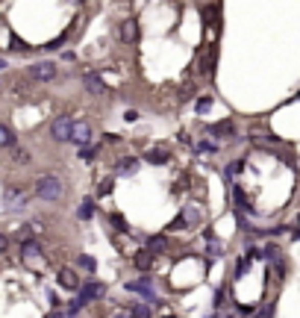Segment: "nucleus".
<instances>
[{
    "mask_svg": "<svg viewBox=\"0 0 300 318\" xmlns=\"http://www.w3.org/2000/svg\"><path fill=\"white\" fill-rule=\"evenodd\" d=\"M209 106H212V97H209V94H203V97H197V112H200V115H203V112L209 109Z\"/></svg>",
    "mask_w": 300,
    "mask_h": 318,
    "instance_id": "nucleus-17",
    "label": "nucleus"
},
{
    "mask_svg": "<svg viewBox=\"0 0 300 318\" xmlns=\"http://www.w3.org/2000/svg\"><path fill=\"white\" fill-rule=\"evenodd\" d=\"M159 250H165V239H162V236L150 239V253H159Z\"/></svg>",
    "mask_w": 300,
    "mask_h": 318,
    "instance_id": "nucleus-18",
    "label": "nucleus"
},
{
    "mask_svg": "<svg viewBox=\"0 0 300 318\" xmlns=\"http://www.w3.org/2000/svg\"><path fill=\"white\" fill-rule=\"evenodd\" d=\"M127 289H130V292L144 294L147 301H153V292H150V283H147V280H132V283H127Z\"/></svg>",
    "mask_w": 300,
    "mask_h": 318,
    "instance_id": "nucleus-10",
    "label": "nucleus"
},
{
    "mask_svg": "<svg viewBox=\"0 0 300 318\" xmlns=\"http://www.w3.org/2000/svg\"><path fill=\"white\" fill-rule=\"evenodd\" d=\"M71 130H74V121L68 115H62V118H56V121H53L50 136H53L56 141H68V139H71Z\"/></svg>",
    "mask_w": 300,
    "mask_h": 318,
    "instance_id": "nucleus-2",
    "label": "nucleus"
},
{
    "mask_svg": "<svg viewBox=\"0 0 300 318\" xmlns=\"http://www.w3.org/2000/svg\"><path fill=\"white\" fill-rule=\"evenodd\" d=\"M48 318H62V315H59V312H53V315H48Z\"/></svg>",
    "mask_w": 300,
    "mask_h": 318,
    "instance_id": "nucleus-26",
    "label": "nucleus"
},
{
    "mask_svg": "<svg viewBox=\"0 0 300 318\" xmlns=\"http://www.w3.org/2000/svg\"><path fill=\"white\" fill-rule=\"evenodd\" d=\"M103 292H106V289H103L100 283H88V286H83V289H80V298L88 304V301H95V298H103Z\"/></svg>",
    "mask_w": 300,
    "mask_h": 318,
    "instance_id": "nucleus-6",
    "label": "nucleus"
},
{
    "mask_svg": "<svg viewBox=\"0 0 300 318\" xmlns=\"http://www.w3.org/2000/svg\"><path fill=\"white\" fill-rule=\"evenodd\" d=\"M59 286H65V289H80V277H77L71 268H62L59 271Z\"/></svg>",
    "mask_w": 300,
    "mask_h": 318,
    "instance_id": "nucleus-9",
    "label": "nucleus"
},
{
    "mask_svg": "<svg viewBox=\"0 0 300 318\" xmlns=\"http://www.w3.org/2000/svg\"><path fill=\"white\" fill-rule=\"evenodd\" d=\"M182 221H189V224H197V221H200V212L194 209V206H186V212H182Z\"/></svg>",
    "mask_w": 300,
    "mask_h": 318,
    "instance_id": "nucleus-15",
    "label": "nucleus"
},
{
    "mask_svg": "<svg viewBox=\"0 0 300 318\" xmlns=\"http://www.w3.org/2000/svg\"><path fill=\"white\" fill-rule=\"evenodd\" d=\"M80 265H83L85 271H95V259H91V257H80Z\"/></svg>",
    "mask_w": 300,
    "mask_h": 318,
    "instance_id": "nucleus-21",
    "label": "nucleus"
},
{
    "mask_svg": "<svg viewBox=\"0 0 300 318\" xmlns=\"http://www.w3.org/2000/svg\"><path fill=\"white\" fill-rule=\"evenodd\" d=\"M36 195L41 200H59L62 198V180L53 174H44L36 180Z\"/></svg>",
    "mask_w": 300,
    "mask_h": 318,
    "instance_id": "nucleus-1",
    "label": "nucleus"
},
{
    "mask_svg": "<svg viewBox=\"0 0 300 318\" xmlns=\"http://www.w3.org/2000/svg\"><path fill=\"white\" fill-rule=\"evenodd\" d=\"M135 35H139V24L132 21V18L121 24V38H124L127 45H132V41H135Z\"/></svg>",
    "mask_w": 300,
    "mask_h": 318,
    "instance_id": "nucleus-7",
    "label": "nucleus"
},
{
    "mask_svg": "<svg viewBox=\"0 0 300 318\" xmlns=\"http://www.w3.org/2000/svg\"><path fill=\"white\" fill-rule=\"evenodd\" d=\"M88 139H91V127H88L85 121H80V124H74V130H71V141H74V144H80V147H85V144H88Z\"/></svg>",
    "mask_w": 300,
    "mask_h": 318,
    "instance_id": "nucleus-4",
    "label": "nucleus"
},
{
    "mask_svg": "<svg viewBox=\"0 0 300 318\" xmlns=\"http://www.w3.org/2000/svg\"><path fill=\"white\" fill-rule=\"evenodd\" d=\"M132 265H135V268H142V271H147L150 265H153V253H150V250L135 253V257H132Z\"/></svg>",
    "mask_w": 300,
    "mask_h": 318,
    "instance_id": "nucleus-11",
    "label": "nucleus"
},
{
    "mask_svg": "<svg viewBox=\"0 0 300 318\" xmlns=\"http://www.w3.org/2000/svg\"><path fill=\"white\" fill-rule=\"evenodd\" d=\"M112 224H118L121 230H127V221H124V218H121V215H112Z\"/></svg>",
    "mask_w": 300,
    "mask_h": 318,
    "instance_id": "nucleus-22",
    "label": "nucleus"
},
{
    "mask_svg": "<svg viewBox=\"0 0 300 318\" xmlns=\"http://www.w3.org/2000/svg\"><path fill=\"white\" fill-rule=\"evenodd\" d=\"M147 162H153V165L168 162V153H165V151H150V153H147Z\"/></svg>",
    "mask_w": 300,
    "mask_h": 318,
    "instance_id": "nucleus-13",
    "label": "nucleus"
},
{
    "mask_svg": "<svg viewBox=\"0 0 300 318\" xmlns=\"http://www.w3.org/2000/svg\"><path fill=\"white\" fill-rule=\"evenodd\" d=\"M0 68H6V62H3V59H0Z\"/></svg>",
    "mask_w": 300,
    "mask_h": 318,
    "instance_id": "nucleus-27",
    "label": "nucleus"
},
{
    "mask_svg": "<svg viewBox=\"0 0 300 318\" xmlns=\"http://www.w3.org/2000/svg\"><path fill=\"white\" fill-rule=\"evenodd\" d=\"M139 168V159H132V156H127V159H121L118 165H115V174H132Z\"/></svg>",
    "mask_w": 300,
    "mask_h": 318,
    "instance_id": "nucleus-12",
    "label": "nucleus"
},
{
    "mask_svg": "<svg viewBox=\"0 0 300 318\" xmlns=\"http://www.w3.org/2000/svg\"><path fill=\"white\" fill-rule=\"evenodd\" d=\"M36 257H38V245H36V242H27V245H24V259L33 262Z\"/></svg>",
    "mask_w": 300,
    "mask_h": 318,
    "instance_id": "nucleus-16",
    "label": "nucleus"
},
{
    "mask_svg": "<svg viewBox=\"0 0 300 318\" xmlns=\"http://www.w3.org/2000/svg\"><path fill=\"white\" fill-rule=\"evenodd\" d=\"M112 318H132V315H127V312H118V315H112Z\"/></svg>",
    "mask_w": 300,
    "mask_h": 318,
    "instance_id": "nucleus-25",
    "label": "nucleus"
},
{
    "mask_svg": "<svg viewBox=\"0 0 300 318\" xmlns=\"http://www.w3.org/2000/svg\"><path fill=\"white\" fill-rule=\"evenodd\" d=\"M132 318H150V309L147 306H135L132 309Z\"/></svg>",
    "mask_w": 300,
    "mask_h": 318,
    "instance_id": "nucleus-20",
    "label": "nucleus"
},
{
    "mask_svg": "<svg viewBox=\"0 0 300 318\" xmlns=\"http://www.w3.org/2000/svg\"><path fill=\"white\" fill-rule=\"evenodd\" d=\"M30 77H33V80H38V82H48V80H53V77H56V65H53V62H38V65H33V68H30Z\"/></svg>",
    "mask_w": 300,
    "mask_h": 318,
    "instance_id": "nucleus-3",
    "label": "nucleus"
},
{
    "mask_svg": "<svg viewBox=\"0 0 300 318\" xmlns=\"http://www.w3.org/2000/svg\"><path fill=\"white\" fill-rule=\"evenodd\" d=\"M3 250H6V236L0 233V253H3Z\"/></svg>",
    "mask_w": 300,
    "mask_h": 318,
    "instance_id": "nucleus-24",
    "label": "nucleus"
},
{
    "mask_svg": "<svg viewBox=\"0 0 300 318\" xmlns=\"http://www.w3.org/2000/svg\"><path fill=\"white\" fill-rule=\"evenodd\" d=\"M209 136H215V139H229V136H236V124L233 121H218L209 127Z\"/></svg>",
    "mask_w": 300,
    "mask_h": 318,
    "instance_id": "nucleus-5",
    "label": "nucleus"
},
{
    "mask_svg": "<svg viewBox=\"0 0 300 318\" xmlns=\"http://www.w3.org/2000/svg\"><path fill=\"white\" fill-rule=\"evenodd\" d=\"M83 82H85V89H88L91 94H103V92H106V86H103V80H100L97 74H85Z\"/></svg>",
    "mask_w": 300,
    "mask_h": 318,
    "instance_id": "nucleus-8",
    "label": "nucleus"
},
{
    "mask_svg": "<svg viewBox=\"0 0 300 318\" xmlns=\"http://www.w3.org/2000/svg\"><path fill=\"white\" fill-rule=\"evenodd\" d=\"M95 156V147H83V159H91Z\"/></svg>",
    "mask_w": 300,
    "mask_h": 318,
    "instance_id": "nucleus-23",
    "label": "nucleus"
},
{
    "mask_svg": "<svg viewBox=\"0 0 300 318\" xmlns=\"http://www.w3.org/2000/svg\"><path fill=\"white\" fill-rule=\"evenodd\" d=\"M77 215H80V218H83V221H88V218H91V215H95V203H91V200H85L83 206H80V212H77Z\"/></svg>",
    "mask_w": 300,
    "mask_h": 318,
    "instance_id": "nucleus-14",
    "label": "nucleus"
},
{
    "mask_svg": "<svg viewBox=\"0 0 300 318\" xmlns=\"http://www.w3.org/2000/svg\"><path fill=\"white\" fill-rule=\"evenodd\" d=\"M15 162H18V165H27V162H30V153H27L24 147H15Z\"/></svg>",
    "mask_w": 300,
    "mask_h": 318,
    "instance_id": "nucleus-19",
    "label": "nucleus"
}]
</instances>
